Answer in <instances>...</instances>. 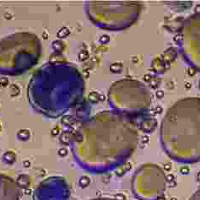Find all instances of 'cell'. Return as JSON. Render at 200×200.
<instances>
[{
  "instance_id": "obj_1",
  "label": "cell",
  "mask_w": 200,
  "mask_h": 200,
  "mask_svg": "<svg viewBox=\"0 0 200 200\" xmlns=\"http://www.w3.org/2000/svg\"><path fill=\"white\" fill-rule=\"evenodd\" d=\"M165 186L166 177L163 171L158 166L150 165L143 171L136 194L140 200H159L164 194Z\"/></svg>"
},
{
  "instance_id": "obj_2",
  "label": "cell",
  "mask_w": 200,
  "mask_h": 200,
  "mask_svg": "<svg viewBox=\"0 0 200 200\" xmlns=\"http://www.w3.org/2000/svg\"><path fill=\"white\" fill-rule=\"evenodd\" d=\"M70 34V30L69 29H68L67 27H62L58 30V33H57V36L60 38V39H64L66 38L68 35Z\"/></svg>"
},
{
  "instance_id": "obj_3",
  "label": "cell",
  "mask_w": 200,
  "mask_h": 200,
  "mask_svg": "<svg viewBox=\"0 0 200 200\" xmlns=\"http://www.w3.org/2000/svg\"><path fill=\"white\" fill-rule=\"evenodd\" d=\"M53 48L58 53H61L64 51V49L65 48L64 43L61 41H55L53 42Z\"/></svg>"
},
{
  "instance_id": "obj_4",
  "label": "cell",
  "mask_w": 200,
  "mask_h": 200,
  "mask_svg": "<svg viewBox=\"0 0 200 200\" xmlns=\"http://www.w3.org/2000/svg\"><path fill=\"white\" fill-rule=\"evenodd\" d=\"M18 138L21 140H27L30 138V132L27 129H21L18 132Z\"/></svg>"
},
{
  "instance_id": "obj_5",
  "label": "cell",
  "mask_w": 200,
  "mask_h": 200,
  "mask_svg": "<svg viewBox=\"0 0 200 200\" xmlns=\"http://www.w3.org/2000/svg\"><path fill=\"white\" fill-rule=\"evenodd\" d=\"M88 99L90 101H91L92 103L98 102L100 100V94L97 93L96 91H92L90 92L88 95Z\"/></svg>"
},
{
  "instance_id": "obj_6",
  "label": "cell",
  "mask_w": 200,
  "mask_h": 200,
  "mask_svg": "<svg viewBox=\"0 0 200 200\" xmlns=\"http://www.w3.org/2000/svg\"><path fill=\"white\" fill-rule=\"evenodd\" d=\"M90 180L88 177L86 176H83V177H80L79 181V186L82 188H87L89 185H90Z\"/></svg>"
},
{
  "instance_id": "obj_7",
  "label": "cell",
  "mask_w": 200,
  "mask_h": 200,
  "mask_svg": "<svg viewBox=\"0 0 200 200\" xmlns=\"http://www.w3.org/2000/svg\"><path fill=\"white\" fill-rule=\"evenodd\" d=\"M123 65L120 63H114L110 66V70L112 71V73H120L122 70Z\"/></svg>"
},
{
  "instance_id": "obj_8",
  "label": "cell",
  "mask_w": 200,
  "mask_h": 200,
  "mask_svg": "<svg viewBox=\"0 0 200 200\" xmlns=\"http://www.w3.org/2000/svg\"><path fill=\"white\" fill-rule=\"evenodd\" d=\"M60 141L65 145L69 144V134L68 132L62 133V134L60 135Z\"/></svg>"
},
{
  "instance_id": "obj_9",
  "label": "cell",
  "mask_w": 200,
  "mask_h": 200,
  "mask_svg": "<svg viewBox=\"0 0 200 200\" xmlns=\"http://www.w3.org/2000/svg\"><path fill=\"white\" fill-rule=\"evenodd\" d=\"M4 159H8V160L6 161V162H8V163H12V162H14V160H15V155L13 153L12 151H7L5 154H4Z\"/></svg>"
},
{
  "instance_id": "obj_10",
  "label": "cell",
  "mask_w": 200,
  "mask_h": 200,
  "mask_svg": "<svg viewBox=\"0 0 200 200\" xmlns=\"http://www.w3.org/2000/svg\"><path fill=\"white\" fill-rule=\"evenodd\" d=\"M90 57V54H89L88 51L86 50H81L79 53V59L81 60V61H85L87 60Z\"/></svg>"
},
{
  "instance_id": "obj_11",
  "label": "cell",
  "mask_w": 200,
  "mask_h": 200,
  "mask_svg": "<svg viewBox=\"0 0 200 200\" xmlns=\"http://www.w3.org/2000/svg\"><path fill=\"white\" fill-rule=\"evenodd\" d=\"M19 93V88L16 84H12L10 86V95L11 96H16Z\"/></svg>"
},
{
  "instance_id": "obj_12",
  "label": "cell",
  "mask_w": 200,
  "mask_h": 200,
  "mask_svg": "<svg viewBox=\"0 0 200 200\" xmlns=\"http://www.w3.org/2000/svg\"><path fill=\"white\" fill-rule=\"evenodd\" d=\"M73 122V118L71 116H69V115H66V116H64L63 118L61 119V123L64 125H69Z\"/></svg>"
},
{
  "instance_id": "obj_13",
  "label": "cell",
  "mask_w": 200,
  "mask_h": 200,
  "mask_svg": "<svg viewBox=\"0 0 200 200\" xmlns=\"http://www.w3.org/2000/svg\"><path fill=\"white\" fill-rule=\"evenodd\" d=\"M188 200H200V188L198 189Z\"/></svg>"
},
{
  "instance_id": "obj_14",
  "label": "cell",
  "mask_w": 200,
  "mask_h": 200,
  "mask_svg": "<svg viewBox=\"0 0 200 200\" xmlns=\"http://www.w3.org/2000/svg\"><path fill=\"white\" fill-rule=\"evenodd\" d=\"M58 154L59 156L64 157V156H66L68 155V150L65 148H60L58 150Z\"/></svg>"
},
{
  "instance_id": "obj_15",
  "label": "cell",
  "mask_w": 200,
  "mask_h": 200,
  "mask_svg": "<svg viewBox=\"0 0 200 200\" xmlns=\"http://www.w3.org/2000/svg\"><path fill=\"white\" fill-rule=\"evenodd\" d=\"M109 41H110V38H109V36L107 35H101L100 37V39H99V41H100V43H102V44H106Z\"/></svg>"
},
{
  "instance_id": "obj_16",
  "label": "cell",
  "mask_w": 200,
  "mask_h": 200,
  "mask_svg": "<svg viewBox=\"0 0 200 200\" xmlns=\"http://www.w3.org/2000/svg\"><path fill=\"white\" fill-rule=\"evenodd\" d=\"M63 57H58V55H53L50 58V62L52 63H57V62H62Z\"/></svg>"
},
{
  "instance_id": "obj_17",
  "label": "cell",
  "mask_w": 200,
  "mask_h": 200,
  "mask_svg": "<svg viewBox=\"0 0 200 200\" xmlns=\"http://www.w3.org/2000/svg\"><path fill=\"white\" fill-rule=\"evenodd\" d=\"M0 84L2 85V86H7L8 84H9V79H8V78H6V77H2L1 79H0Z\"/></svg>"
},
{
  "instance_id": "obj_18",
  "label": "cell",
  "mask_w": 200,
  "mask_h": 200,
  "mask_svg": "<svg viewBox=\"0 0 200 200\" xmlns=\"http://www.w3.org/2000/svg\"><path fill=\"white\" fill-rule=\"evenodd\" d=\"M59 128L58 127H55V128H53V129L51 130V134H52V135L53 136H56L58 135L59 134Z\"/></svg>"
},
{
  "instance_id": "obj_19",
  "label": "cell",
  "mask_w": 200,
  "mask_h": 200,
  "mask_svg": "<svg viewBox=\"0 0 200 200\" xmlns=\"http://www.w3.org/2000/svg\"><path fill=\"white\" fill-rule=\"evenodd\" d=\"M23 165L25 168H28V167L30 166V161H29V160H25L23 162Z\"/></svg>"
},
{
  "instance_id": "obj_20",
  "label": "cell",
  "mask_w": 200,
  "mask_h": 200,
  "mask_svg": "<svg viewBox=\"0 0 200 200\" xmlns=\"http://www.w3.org/2000/svg\"><path fill=\"white\" fill-rule=\"evenodd\" d=\"M12 14H10L9 13H6L5 14H4V17H5V19H10L12 18Z\"/></svg>"
},
{
  "instance_id": "obj_21",
  "label": "cell",
  "mask_w": 200,
  "mask_h": 200,
  "mask_svg": "<svg viewBox=\"0 0 200 200\" xmlns=\"http://www.w3.org/2000/svg\"><path fill=\"white\" fill-rule=\"evenodd\" d=\"M156 95H157V96L159 97V98H161V97H163V92L162 91H158L157 93H156Z\"/></svg>"
},
{
  "instance_id": "obj_22",
  "label": "cell",
  "mask_w": 200,
  "mask_h": 200,
  "mask_svg": "<svg viewBox=\"0 0 200 200\" xmlns=\"http://www.w3.org/2000/svg\"><path fill=\"white\" fill-rule=\"evenodd\" d=\"M144 80H146V81L151 80V78H150V76L149 74H146V75H144Z\"/></svg>"
},
{
  "instance_id": "obj_23",
  "label": "cell",
  "mask_w": 200,
  "mask_h": 200,
  "mask_svg": "<svg viewBox=\"0 0 200 200\" xmlns=\"http://www.w3.org/2000/svg\"><path fill=\"white\" fill-rule=\"evenodd\" d=\"M106 100V96L104 95H100V100Z\"/></svg>"
},
{
  "instance_id": "obj_24",
  "label": "cell",
  "mask_w": 200,
  "mask_h": 200,
  "mask_svg": "<svg viewBox=\"0 0 200 200\" xmlns=\"http://www.w3.org/2000/svg\"><path fill=\"white\" fill-rule=\"evenodd\" d=\"M47 37H48V33H47L46 31L43 32V38H44V39H47Z\"/></svg>"
},
{
  "instance_id": "obj_25",
  "label": "cell",
  "mask_w": 200,
  "mask_h": 200,
  "mask_svg": "<svg viewBox=\"0 0 200 200\" xmlns=\"http://www.w3.org/2000/svg\"><path fill=\"white\" fill-rule=\"evenodd\" d=\"M0 128H1V126H0Z\"/></svg>"
},
{
  "instance_id": "obj_26",
  "label": "cell",
  "mask_w": 200,
  "mask_h": 200,
  "mask_svg": "<svg viewBox=\"0 0 200 200\" xmlns=\"http://www.w3.org/2000/svg\"><path fill=\"white\" fill-rule=\"evenodd\" d=\"M0 85H1V84H0Z\"/></svg>"
}]
</instances>
